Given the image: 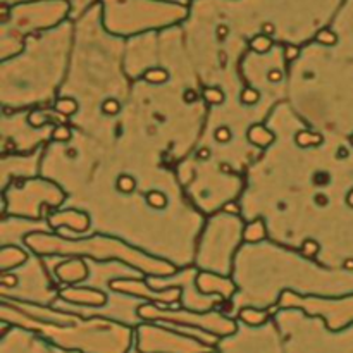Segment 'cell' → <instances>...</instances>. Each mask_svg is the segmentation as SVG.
Listing matches in <instances>:
<instances>
[{"label":"cell","instance_id":"6da1fadb","mask_svg":"<svg viewBox=\"0 0 353 353\" xmlns=\"http://www.w3.org/2000/svg\"><path fill=\"white\" fill-rule=\"evenodd\" d=\"M320 140H322V136L317 133H312V131H308V129H303V131H300V133L296 134V143H298V147H314V145H319Z\"/></svg>","mask_w":353,"mask_h":353},{"label":"cell","instance_id":"7a4b0ae2","mask_svg":"<svg viewBox=\"0 0 353 353\" xmlns=\"http://www.w3.org/2000/svg\"><path fill=\"white\" fill-rule=\"evenodd\" d=\"M239 315H241V319H243L247 324H250V326H260V324L264 322V319H266V314L255 310V308H245V310H241Z\"/></svg>","mask_w":353,"mask_h":353},{"label":"cell","instance_id":"3957f363","mask_svg":"<svg viewBox=\"0 0 353 353\" xmlns=\"http://www.w3.org/2000/svg\"><path fill=\"white\" fill-rule=\"evenodd\" d=\"M116 186H118V190L121 191V193H131V191H134V188H136V179L129 174H121L118 178Z\"/></svg>","mask_w":353,"mask_h":353},{"label":"cell","instance_id":"277c9868","mask_svg":"<svg viewBox=\"0 0 353 353\" xmlns=\"http://www.w3.org/2000/svg\"><path fill=\"white\" fill-rule=\"evenodd\" d=\"M147 202H148V205L153 207V209H164V207L167 205V198H166V195H164L162 191H159V190L148 191V195H147Z\"/></svg>","mask_w":353,"mask_h":353},{"label":"cell","instance_id":"5b68a950","mask_svg":"<svg viewBox=\"0 0 353 353\" xmlns=\"http://www.w3.org/2000/svg\"><path fill=\"white\" fill-rule=\"evenodd\" d=\"M55 109H57V112H61V114L71 116L78 110V103H76V100H72V99H61L57 103H55Z\"/></svg>","mask_w":353,"mask_h":353},{"label":"cell","instance_id":"8992f818","mask_svg":"<svg viewBox=\"0 0 353 353\" xmlns=\"http://www.w3.org/2000/svg\"><path fill=\"white\" fill-rule=\"evenodd\" d=\"M270 45H272V42H270L269 36H266V34H258V36H255L253 40L250 42V47L255 50V52H267V50L270 49Z\"/></svg>","mask_w":353,"mask_h":353},{"label":"cell","instance_id":"52a82bcc","mask_svg":"<svg viewBox=\"0 0 353 353\" xmlns=\"http://www.w3.org/2000/svg\"><path fill=\"white\" fill-rule=\"evenodd\" d=\"M203 99H205L209 103H222L224 102V93H222L220 88L209 86L203 90Z\"/></svg>","mask_w":353,"mask_h":353},{"label":"cell","instance_id":"ba28073f","mask_svg":"<svg viewBox=\"0 0 353 353\" xmlns=\"http://www.w3.org/2000/svg\"><path fill=\"white\" fill-rule=\"evenodd\" d=\"M264 235H266V229H264V224H260V222H255L253 226H250V228L245 231V238H247L248 241H258Z\"/></svg>","mask_w":353,"mask_h":353},{"label":"cell","instance_id":"9c48e42d","mask_svg":"<svg viewBox=\"0 0 353 353\" xmlns=\"http://www.w3.org/2000/svg\"><path fill=\"white\" fill-rule=\"evenodd\" d=\"M258 100H260V93H258V90H255V88L248 86L241 91V102H243L245 105H253V103H257Z\"/></svg>","mask_w":353,"mask_h":353},{"label":"cell","instance_id":"30bf717a","mask_svg":"<svg viewBox=\"0 0 353 353\" xmlns=\"http://www.w3.org/2000/svg\"><path fill=\"white\" fill-rule=\"evenodd\" d=\"M167 71L164 69H150V71L145 72V80L147 81H152V83H162V81L167 80Z\"/></svg>","mask_w":353,"mask_h":353},{"label":"cell","instance_id":"8fae6325","mask_svg":"<svg viewBox=\"0 0 353 353\" xmlns=\"http://www.w3.org/2000/svg\"><path fill=\"white\" fill-rule=\"evenodd\" d=\"M119 110H121V103H119L116 99H107L105 102L102 103V112L107 116L119 114Z\"/></svg>","mask_w":353,"mask_h":353},{"label":"cell","instance_id":"7c38bea8","mask_svg":"<svg viewBox=\"0 0 353 353\" xmlns=\"http://www.w3.org/2000/svg\"><path fill=\"white\" fill-rule=\"evenodd\" d=\"M315 40H317L319 43H322V45H334V43H336V40H338V36H336L333 31L322 30V31H319V33H317Z\"/></svg>","mask_w":353,"mask_h":353},{"label":"cell","instance_id":"4fadbf2b","mask_svg":"<svg viewBox=\"0 0 353 353\" xmlns=\"http://www.w3.org/2000/svg\"><path fill=\"white\" fill-rule=\"evenodd\" d=\"M52 138L55 141H67L71 138V129L66 128V126H57L52 131Z\"/></svg>","mask_w":353,"mask_h":353},{"label":"cell","instance_id":"5bb4252c","mask_svg":"<svg viewBox=\"0 0 353 353\" xmlns=\"http://www.w3.org/2000/svg\"><path fill=\"white\" fill-rule=\"evenodd\" d=\"M214 136H216V140L220 141V143H228V141L231 140V129H229L228 126H220V128L216 129Z\"/></svg>","mask_w":353,"mask_h":353},{"label":"cell","instance_id":"9a60e30c","mask_svg":"<svg viewBox=\"0 0 353 353\" xmlns=\"http://www.w3.org/2000/svg\"><path fill=\"white\" fill-rule=\"evenodd\" d=\"M302 248H303V253L307 255V257H314V255L319 252V243L314 241V239H305Z\"/></svg>","mask_w":353,"mask_h":353},{"label":"cell","instance_id":"2e32d148","mask_svg":"<svg viewBox=\"0 0 353 353\" xmlns=\"http://www.w3.org/2000/svg\"><path fill=\"white\" fill-rule=\"evenodd\" d=\"M28 121H30V124L33 126V128H38L40 124H47L49 119H47L45 116L40 114V112H31L30 118H28Z\"/></svg>","mask_w":353,"mask_h":353},{"label":"cell","instance_id":"e0dca14e","mask_svg":"<svg viewBox=\"0 0 353 353\" xmlns=\"http://www.w3.org/2000/svg\"><path fill=\"white\" fill-rule=\"evenodd\" d=\"M298 53H300V49H298V47H295V45H288L285 49L286 59H296V57H298Z\"/></svg>","mask_w":353,"mask_h":353},{"label":"cell","instance_id":"ac0fdd59","mask_svg":"<svg viewBox=\"0 0 353 353\" xmlns=\"http://www.w3.org/2000/svg\"><path fill=\"white\" fill-rule=\"evenodd\" d=\"M183 100L186 103H191L197 100V91H193L191 88H188V90H185V93H183Z\"/></svg>","mask_w":353,"mask_h":353},{"label":"cell","instance_id":"d6986e66","mask_svg":"<svg viewBox=\"0 0 353 353\" xmlns=\"http://www.w3.org/2000/svg\"><path fill=\"white\" fill-rule=\"evenodd\" d=\"M222 210H224V212H228V214H238L239 207H238V203H235V202H228V203H224Z\"/></svg>","mask_w":353,"mask_h":353},{"label":"cell","instance_id":"ffe728a7","mask_svg":"<svg viewBox=\"0 0 353 353\" xmlns=\"http://www.w3.org/2000/svg\"><path fill=\"white\" fill-rule=\"evenodd\" d=\"M267 78H269V81H272V83H277V81L283 80V74H281V71H270L269 74H267Z\"/></svg>","mask_w":353,"mask_h":353},{"label":"cell","instance_id":"44dd1931","mask_svg":"<svg viewBox=\"0 0 353 353\" xmlns=\"http://www.w3.org/2000/svg\"><path fill=\"white\" fill-rule=\"evenodd\" d=\"M2 285H4V286H16V285H17V277L5 276L4 279H2Z\"/></svg>","mask_w":353,"mask_h":353},{"label":"cell","instance_id":"7402d4cb","mask_svg":"<svg viewBox=\"0 0 353 353\" xmlns=\"http://www.w3.org/2000/svg\"><path fill=\"white\" fill-rule=\"evenodd\" d=\"M262 31H264L262 34H266V36H267V34H272L274 33V26L270 23H266V24H262Z\"/></svg>","mask_w":353,"mask_h":353},{"label":"cell","instance_id":"603a6c76","mask_svg":"<svg viewBox=\"0 0 353 353\" xmlns=\"http://www.w3.org/2000/svg\"><path fill=\"white\" fill-rule=\"evenodd\" d=\"M209 155H210V150L209 148H202V150H198V159H209Z\"/></svg>","mask_w":353,"mask_h":353},{"label":"cell","instance_id":"cb8c5ba5","mask_svg":"<svg viewBox=\"0 0 353 353\" xmlns=\"http://www.w3.org/2000/svg\"><path fill=\"white\" fill-rule=\"evenodd\" d=\"M217 31H219V38H224L226 34H228V28L226 26H219V30Z\"/></svg>","mask_w":353,"mask_h":353},{"label":"cell","instance_id":"d4e9b609","mask_svg":"<svg viewBox=\"0 0 353 353\" xmlns=\"http://www.w3.org/2000/svg\"><path fill=\"white\" fill-rule=\"evenodd\" d=\"M352 143H353V134H352Z\"/></svg>","mask_w":353,"mask_h":353}]
</instances>
